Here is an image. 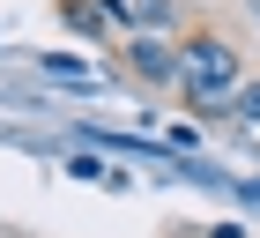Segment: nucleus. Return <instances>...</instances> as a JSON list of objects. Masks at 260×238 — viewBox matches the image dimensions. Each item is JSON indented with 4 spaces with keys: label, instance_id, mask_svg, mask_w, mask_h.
<instances>
[{
    "label": "nucleus",
    "instance_id": "1",
    "mask_svg": "<svg viewBox=\"0 0 260 238\" xmlns=\"http://www.w3.org/2000/svg\"><path fill=\"white\" fill-rule=\"evenodd\" d=\"M179 60H186V75H179L186 104H201V112H208V104L238 97V52H231L223 38H193V45H186Z\"/></svg>",
    "mask_w": 260,
    "mask_h": 238
},
{
    "label": "nucleus",
    "instance_id": "2",
    "mask_svg": "<svg viewBox=\"0 0 260 238\" xmlns=\"http://www.w3.org/2000/svg\"><path fill=\"white\" fill-rule=\"evenodd\" d=\"M126 60H134V75L149 82V90H164V82H179V75H186V60L171 52V45H156V38H149V30H141V38H134V52H126Z\"/></svg>",
    "mask_w": 260,
    "mask_h": 238
},
{
    "label": "nucleus",
    "instance_id": "3",
    "mask_svg": "<svg viewBox=\"0 0 260 238\" xmlns=\"http://www.w3.org/2000/svg\"><path fill=\"white\" fill-rule=\"evenodd\" d=\"M60 15H67V30H89V38H104V22H112V8H104V0H67Z\"/></svg>",
    "mask_w": 260,
    "mask_h": 238
},
{
    "label": "nucleus",
    "instance_id": "4",
    "mask_svg": "<svg viewBox=\"0 0 260 238\" xmlns=\"http://www.w3.org/2000/svg\"><path fill=\"white\" fill-rule=\"evenodd\" d=\"M231 112H238L245 127H260V82H238V97H231Z\"/></svg>",
    "mask_w": 260,
    "mask_h": 238
},
{
    "label": "nucleus",
    "instance_id": "5",
    "mask_svg": "<svg viewBox=\"0 0 260 238\" xmlns=\"http://www.w3.org/2000/svg\"><path fill=\"white\" fill-rule=\"evenodd\" d=\"M45 75H60V82H89V67H82V60H67V52H45Z\"/></svg>",
    "mask_w": 260,
    "mask_h": 238
}]
</instances>
